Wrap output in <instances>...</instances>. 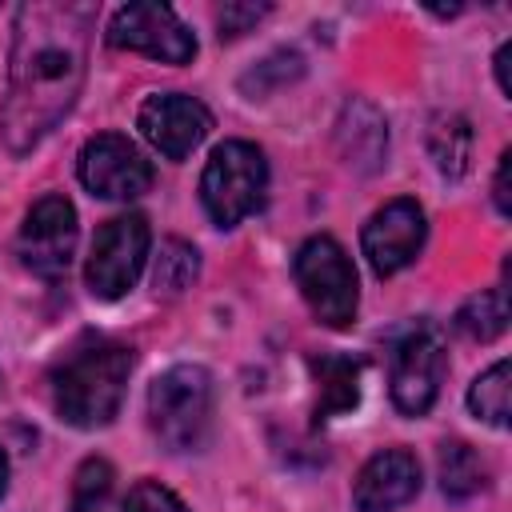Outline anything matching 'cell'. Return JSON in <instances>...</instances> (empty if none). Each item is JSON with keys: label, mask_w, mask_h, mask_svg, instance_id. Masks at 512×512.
<instances>
[{"label": "cell", "mask_w": 512, "mask_h": 512, "mask_svg": "<svg viewBox=\"0 0 512 512\" xmlns=\"http://www.w3.org/2000/svg\"><path fill=\"white\" fill-rule=\"evenodd\" d=\"M88 32V4L36 0L16 8L8 88L0 104V136L12 156L32 152L72 112L88 68Z\"/></svg>", "instance_id": "1"}, {"label": "cell", "mask_w": 512, "mask_h": 512, "mask_svg": "<svg viewBox=\"0 0 512 512\" xmlns=\"http://www.w3.org/2000/svg\"><path fill=\"white\" fill-rule=\"evenodd\" d=\"M132 372V348L120 340L88 336L52 372V404L72 428H104L120 412Z\"/></svg>", "instance_id": "2"}, {"label": "cell", "mask_w": 512, "mask_h": 512, "mask_svg": "<svg viewBox=\"0 0 512 512\" xmlns=\"http://www.w3.org/2000/svg\"><path fill=\"white\" fill-rule=\"evenodd\" d=\"M148 424L168 452H192L212 424V376L200 364H176L148 388Z\"/></svg>", "instance_id": "3"}, {"label": "cell", "mask_w": 512, "mask_h": 512, "mask_svg": "<svg viewBox=\"0 0 512 512\" xmlns=\"http://www.w3.org/2000/svg\"><path fill=\"white\" fill-rule=\"evenodd\" d=\"M264 188H268V164L256 144L224 140L212 148L200 176V200L212 224L236 228L244 216H252L264 204Z\"/></svg>", "instance_id": "4"}, {"label": "cell", "mask_w": 512, "mask_h": 512, "mask_svg": "<svg viewBox=\"0 0 512 512\" xmlns=\"http://www.w3.org/2000/svg\"><path fill=\"white\" fill-rule=\"evenodd\" d=\"M292 276L300 296L308 300L312 316L328 328H348L356 320V268L348 252L332 236H312L300 244L292 260Z\"/></svg>", "instance_id": "5"}, {"label": "cell", "mask_w": 512, "mask_h": 512, "mask_svg": "<svg viewBox=\"0 0 512 512\" xmlns=\"http://www.w3.org/2000/svg\"><path fill=\"white\" fill-rule=\"evenodd\" d=\"M148 244H152V232H148V220L140 212L112 216L92 240V256H88V268H84L88 292L100 296V300L124 296L136 284L140 268H144Z\"/></svg>", "instance_id": "6"}, {"label": "cell", "mask_w": 512, "mask_h": 512, "mask_svg": "<svg viewBox=\"0 0 512 512\" xmlns=\"http://www.w3.org/2000/svg\"><path fill=\"white\" fill-rule=\"evenodd\" d=\"M108 44L144 52L164 64H188L196 56V36L180 24V16L168 4H156V0H136L116 8L108 24Z\"/></svg>", "instance_id": "7"}, {"label": "cell", "mask_w": 512, "mask_h": 512, "mask_svg": "<svg viewBox=\"0 0 512 512\" xmlns=\"http://www.w3.org/2000/svg\"><path fill=\"white\" fill-rule=\"evenodd\" d=\"M76 172H80V184L104 200H132L152 188V164L120 132H100L84 140Z\"/></svg>", "instance_id": "8"}, {"label": "cell", "mask_w": 512, "mask_h": 512, "mask_svg": "<svg viewBox=\"0 0 512 512\" xmlns=\"http://www.w3.org/2000/svg\"><path fill=\"white\" fill-rule=\"evenodd\" d=\"M444 344L436 340V332L420 328L408 332L388 364V388H392V404L404 416H424L436 396H440V380H444Z\"/></svg>", "instance_id": "9"}, {"label": "cell", "mask_w": 512, "mask_h": 512, "mask_svg": "<svg viewBox=\"0 0 512 512\" xmlns=\"http://www.w3.org/2000/svg\"><path fill=\"white\" fill-rule=\"evenodd\" d=\"M424 236H428L424 208L408 196H396L368 216L360 244H364V256L376 276H396L400 268H408L416 260V252L424 248Z\"/></svg>", "instance_id": "10"}, {"label": "cell", "mask_w": 512, "mask_h": 512, "mask_svg": "<svg viewBox=\"0 0 512 512\" xmlns=\"http://www.w3.org/2000/svg\"><path fill=\"white\" fill-rule=\"evenodd\" d=\"M72 248H76V208L64 196H40L20 228V260L44 276L56 280L68 272L72 264Z\"/></svg>", "instance_id": "11"}, {"label": "cell", "mask_w": 512, "mask_h": 512, "mask_svg": "<svg viewBox=\"0 0 512 512\" xmlns=\"http://www.w3.org/2000/svg\"><path fill=\"white\" fill-rule=\"evenodd\" d=\"M144 140L168 156V160H184L212 128V112L196 100V96H184V92H156L140 104V116H136Z\"/></svg>", "instance_id": "12"}, {"label": "cell", "mask_w": 512, "mask_h": 512, "mask_svg": "<svg viewBox=\"0 0 512 512\" xmlns=\"http://www.w3.org/2000/svg\"><path fill=\"white\" fill-rule=\"evenodd\" d=\"M416 492H420V460L408 448L376 452L352 484V500L360 512H392L408 504Z\"/></svg>", "instance_id": "13"}, {"label": "cell", "mask_w": 512, "mask_h": 512, "mask_svg": "<svg viewBox=\"0 0 512 512\" xmlns=\"http://www.w3.org/2000/svg\"><path fill=\"white\" fill-rule=\"evenodd\" d=\"M336 152L356 172H376L388 152V124L368 100H348L336 120Z\"/></svg>", "instance_id": "14"}, {"label": "cell", "mask_w": 512, "mask_h": 512, "mask_svg": "<svg viewBox=\"0 0 512 512\" xmlns=\"http://www.w3.org/2000/svg\"><path fill=\"white\" fill-rule=\"evenodd\" d=\"M312 376H316V420L344 416L360 404L356 356H312Z\"/></svg>", "instance_id": "15"}, {"label": "cell", "mask_w": 512, "mask_h": 512, "mask_svg": "<svg viewBox=\"0 0 512 512\" xmlns=\"http://www.w3.org/2000/svg\"><path fill=\"white\" fill-rule=\"evenodd\" d=\"M428 152L440 168V176L448 180H460L468 172V160H472V128L464 116L456 112H440L428 128Z\"/></svg>", "instance_id": "16"}, {"label": "cell", "mask_w": 512, "mask_h": 512, "mask_svg": "<svg viewBox=\"0 0 512 512\" xmlns=\"http://www.w3.org/2000/svg\"><path fill=\"white\" fill-rule=\"evenodd\" d=\"M488 484V468L480 452L464 440H448L440 448V492L448 500H468Z\"/></svg>", "instance_id": "17"}, {"label": "cell", "mask_w": 512, "mask_h": 512, "mask_svg": "<svg viewBox=\"0 0 512 512\" xmlns=\"http://www.w3.org/2000/svg\"><path fill=\"white\" fill-rule=\"evenodd\" d=\"M456 328L468 340H480V344L496 340L508 328V292L504 288H484L472 300H464L460 312H456Z\"/></svg>", "instance_id": "18"}, {"label": "cell", "mask_w": 512, "mask_h": 512, "mask_svg": "<svg viewBox=\"0 0 512 512\" xmlns=\"http://www.w3.org/2000/svg\"><path fill=\"white\" fill-rule=\"evenodd\" d=\"M116 496V476H112V464L92 456L76 468V480H72V504L68 512H116L112 504Z\"/></svg>", "instance_id": "19"}, {"label": "cell", "mask_w": 512, "mask_h": 512, "mask_svg": "<svg viewBox=\"0 0 512 512\" xmlns=\"http://www.w3.org/2000/svg\"><path fill=\"white\" fill-rule=\"evenodd\" d=\"M468 408L476 412V420H488L496 428L508 424V360H496L484 376L472 380Z\"/></svg>", "instance_id": "20"}, {"label": "cell", "mask_w": 512, "mask_h": 512, "mask_svg": "<svg viewBox=\"0 0 512 512\" xmlns=\"http://www.w3.org/2000/svg\"><path fill=\"white\" fill-rule=\"evenodd\" d=\"M196 272H200V256H196L192 244H184V240H164L160 244V256H156V268H152L156 292L176 296L196 280Z\"/></svg>", "instance_id": "21"}, {"label": "cell", "mask_w": 512, "mask_h": 512, "mask_svg": "<svg viewBox=\"0 0 512 512\" xmlns=\"http://www.w3.org/2000/svg\"><path fill=\"white\" fill-rule=\"evenodd\" d=\"M304 72V60H300V52H292V48H280V52H272V56H264L244 80H240V88L244 92H252V96H264V92H272V88H284L288 80H296Z\"/></svg>", "instance_id": "22"}, {"label": "cell", "mask_w": 512, "mask_h": 512, "mask_svg": "<svg viewBox=\"0 0 512 512\" xmlns=\"http://www.w3.org/2000/svg\"><path fill=\"white\" fill-rule=\"evenodd\" d=\"M124 512H188V508H184V500H180L176 492H168L164 484L140 480V484L128 492Z\"/></svg>", "instance_id": "23"}, {"label": "cell", "mask_w": 512, "mask_h": 512, "mask_svg": "<svg viewBox=\"0 0 512 512\" xmlns=\"http://www.w3.org/2000/svg\"><path fill=\"white\" fill-rule=\"evenodd\" d=\"M260 16H268V4H224L216 12V24H220V40H236L240 32H248Z\"/></svg>", "instance_id": "24"}, {"label": "cell", "mask_w": 512, "mask_h": 512, "mask_svg": "<svg viewBox=\"0 0 512 512\" xmlns=\"http://www.w3.org/2000/svg\"><path fill=\"white\" fill-rule=\"evenodd\" d=\"M508 168H512V152H504V156H500V164H496V184H492V200H496L500 216H508V212H512V196H508Z\"/></svg>", "instance_id": "25"}, {"label": "cell", "mask_w": 512, "mask_h": 512, "mask_svg": "<svg viewBox=\"0 0 512 512\" xmlns=\"http://www.w3.org/2000/svg\"><path fill=\"white\" fill-rule=\"evenodd\" d=\"M508 56H512V44H500L496 52V80H500V92L512 96V80H508Z\"/></svg>", "instance_id": "26"}, {"label": "cell", "mask_w": 512, "mask_h": 512, "mask_svg": "<svg viewBox=\"0 0 512 512\" xmlns=\"http://www.w3.org/2000/svg\"><path fill=\"white\" fill-rule=\"evenodd\" d=\"M4 484H8V460H4V452H0V496H4Z\"/></svg>", "instance_id": "27"}]
</instances>
